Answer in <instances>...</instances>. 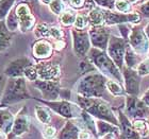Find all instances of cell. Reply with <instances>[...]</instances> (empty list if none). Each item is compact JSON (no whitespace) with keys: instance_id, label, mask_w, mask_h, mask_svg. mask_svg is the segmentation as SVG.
Listing matches in <instances>:
<instances>
[{"instance_id":"7a4b0ae2","label":"cell","mask_w":149,"mask_h":139,"mask_svg":"<svg viewBox=\"0 0 149 139\" xmlns=\"http://www.w3.org/2000/svg\"><path fill=\"white\" fill-rule=\"evenodd\" d=\"M107 77L98 72H90L76 84V91L85 98H101L106 91Z\"/></svg>"},{"instance_id":"8d00e7d4","label":"cell","mask_w":149,"mask_h":139,"mask_svg":"<svg viewBox=\"0 0 149 139\" xmlns=\"http://www.w3.org/2000/svg\"><path fill=\"white\" fill-rule=\"evenodd\" d=\"M136 71L139 72L141 77H144V75H148L149 74V57L146 59H144L139 64L136 68Z\"/></svg>"},{"instance_id":"4316f807","label":"cell","mask_w":149,"mask_h":139,"mask_svg":"<svg viewBox=\"0 0 149 139\" xmlns=\"http://www.w3.org/2000/svg\"><path fill=\"white\" fill-rule=\"evenodd\" d=\"M106 88L109 90L110 93H112L113 96H116V97H121L126 93V90H125L124 87L121 86V84L114 80H111V79L107 80Z\"/></svg>"},{"instance_id":"ab89813d","label":"cell","mask_w":149,"mask_h":139,"mask_svg":"<svg viewBox=\"0 0 149 139\" xmlns=\"http://www.w3.org/2000/svg\"><path fill=\"white\" fill-rule=\"evenodd\" d=\"M140 11L144 16L149 17V0L146 1L145 3H143V4L140 6Z\"/></svg>"},{"instance_id":"1f68e13d","label":"cell","mask_w":149,"mask_h":139,"mask_svg":"<svg viewBox=\"0 0 149 139\" xmlns=\"http://www.w3.org/2000/svg\"><path fill=\"white\" fill-rule=\"evenodd\" d=\"M88 26V19H87V14H77L76 20L74 24V28L79 29V30H85Z\"/></svg>"},{"instance_id":"f5cc1de1","label":"cell","mask_w":149,"mask_h":139,"mask_svg":"<svg viewBox=\"0 0 149 139\" xmlns=\"http://www.w3.org/2000/svg\"><path fill=\"white\" fill-rule=\"evenodd\" d=\"M63 1H64V2H67V1H68V0H63Z\"/></svg>"},{"instance_id":"3957f363","label":"cell","mask_w":149,"mask_h":139,"mask_svg":"<svg viewBox=\"0 0 149 139\" xmlns=\"http://www.w3.org/2000/svg\"><path fill=\"white\" fill-rule=\"evenodd\" d=\"M87 59H90L94 67H96L104 77H110L111 80H114L120 84L124 83L120 69L115 65V63L112 61L106 51L97 48H91L90 52L87 54Z\"/></svg>"},{"instance_id":"ee69618b","label":"cell","mask_w":149,"mask_h":139,"mask_svg":"<svg viewBox=\"0 0 149 139\" xmlns=\"http://www.w3.org/2000/svg\"><path fill=\"white\" fill-rule=\"evenodd\" d=\"M100 139H115V134L113 133H110V134H106V135H103V136L99 137Z\"/></svg>"},{"instance_id":"8992f818","label":"cell","mask_w":149,"mask_h":139,"mask_svg":"<svg viewBox=\"0 0 149 139\" xmlns=\"http://www.w3.org/2000/svg\"><path fill=\"white\" fill-rule=\"evenodd\" d=\"M127 45L128 44L124 37L115 36V35L110 36L108 48H107V53L112 59V61L115 63V65L120 69V71L124 67L125 52H126Z\"/></svg>"},{"instance_id":"60d3db41","label":"cell","mask_w":149,"mask_h":139,"mask_svg":"<svg viewBox=\"0 0 149 139\" xmlns=\"http://www.w3.org/2000/svg\"><path fill=\"white\" fill-rule=\"evenodd\" d=\"M65 46V43L62 40H56V43L53 45V49L56 50V51H60V50H62Z\"/></svg>"},{"instance_id":"e0dca14e","label":"cell","mask_w":149,"mask_h":139,"mask_svg":"<svg viewBox=\"0 0 149 139\" xmlns=\"http://www.w3.org/2000/svg\"><path fill=\"white\" fill-rule=\"evenodd\" d=\"M53 45L48 39L42 38L32 44V55L37 61H46L53 54Z\"/></svg>"},{"instance_id":"f35d334b","label":"cell","mask_w":149,"mask_h":139,"mask_svg":"<svg viewBox=\"0 0 149 139\" xmlns=\"http://www.w3.org/2000/svg\"><path fill=\"white\" fill-rule=\"evenodd\" d=\"M69 6L76 10H80L85 8V0H68Z\"/></svg>"},{"instance_id":"ba28073f","label":"cell","mask_w":149,"mask_h":139,"mask_svg":"<svg viewBox=\"0 0 149 139\" xmlns=\"http://www.w3.org/2000/svg\"><path fill=\"white\" fill-rule=\"evenodd\" d=\"M128 40H129V45L131 48L141 56L146 55L148 53L149 39L142 28L137 27V26L132 27L129 30Z\"/></svg>"},{"instance_id":"4dcf8cb0","label":"cell","mask_w":149,"mask_h":139,"mask_svg":"<svg viewBox=\"0 0 149 139\" xmlns=\"http://www.w3.org/2000/svg\"><path fill=\"white\" fill-rule=\"evenodd\" d=\"M132 125L135 130L141 134V136L143 138L145 135L148 134V132H146L148 130V127H147V122L144 119H133L132 120Z\"/></svg>"},{"instance_id":"f907efd6","label":"cell","mask_w":149,"mask_h":139,"mask_svg":"<svg viewBox=\"0 0 149 139\" xmlns=\"http://www.w3.org/2000/svg\"><path fill=\"white\" fill-rule=\"evenodd\" d=\"M143 139H149V132H148V134H147V135H145V136L143 137Z\"/></svg>"},{"instance_id":"30bf717a","label":"cell","mask_w":149,"mask_h":139,"mask_svg":"<svg viewBox=\"0 0 149 139\" xmlns=\"http://www.w3.org/2000/svg\"><path fill=\"white\" fill-rule=\"evenodd\" d=\"M14 9L19 21V30L22 33L31 31L34 28L36 21H35L34 15L32 14L30 6L27 3H18V4H15Z\"/></svg>"},{"instance_id":"681fc988","label":"cell","mask_w":149,"mask_h":139,"mask_svg":"<svg viewBox=\"0 0 149 139\" xmlns=\"http://www.w3.org/2000/svg\"><path fill=\"white\" fill-rule=\"evenodd\" d=\"M40 1L42 3H44V4H48V6H49V3L51 2L52 0H40Z\"/></svg>"},{"instance_id":"bcb514c9","label":"cell","mask_w":149,"mask_h":139,"mask_svg":"<svg viewBox=\"0 0 149 139\" xmlns=\"http://www.w3.org/2000/svg\"><path fill=\"white\" fill-rule=\"evenodd\" d=\"M144 32H145V34H146V36L148 37V39H149V22L147 24V26L145 27V29H144Z\"/></svg>"},{"instance_id":"7c38bea8","label":"cell","mask_w":149,"mask_h":139,"mask_svg":"<svg viewBox=\"0 0 149 139\" xmlns=\"http://www.w3.org/2000/svg\"><path fill=\"white\" fill-rule=\"evenodd\" d=\"M37 71V80L59 81L61 77V67L59 64L42 61L35 64Z\"/></svg>"},{"instance_id":"cb8c5ba5","label":"cell","mask_w":149,"mask_h":139,"mask_svg":"<svg viewBox=\"0 0 149 139\" xmlns=\"http://www.w3.org/2000/svg\"><path fill=\"white\" fill-rule=\"evenodd\" d=\"M142 62L141 61V55L137 54L130 45H127L126 47V52H125V59H124V65L132 69H136L139 64Z\"/></svg>"},{"instance_id":"603a6c76","label":"cell","mask_w":149,"mask_h":139,"mask_svg":"<svg viewBox=\"0 0 149 139\" xmlns=\"http://www.w3.org/2000/svg\"><path fill=\"white\" fill-rule=\"evenodd\" d=\"M13 39V32L6 28V21L0 20V52L6 50L11 46Z\"/></svg>"},{"instance_id":"7bdbcfd3","label":"cell","mask_w":149,"mask_h":139,"mask_svg":"<svg viewBox=\"0 0 149 139\" xmlns=\"http://www.w3.org/2000/svg\"><path fill=\"white\" fill-rule=\"evenodd\" d=\"M141 100H142V101H143V102L149 107V88L145 91V93L143 95V97H142V99Z\"/></svg>"},{"instance_id":"5bb4252c","label":"cell","mask_w":149,"mask_h":139,"mask_svg":"<svg viewBox=\"0 0 149 139\" xmlns=\"http://www.w3.org/2000/svg\"><path fill=\"white\" fill-rule=\"evenodd\" d=\"M148 106L136 96L126 97V114L131 119H143L148 115Z\"/></svg>"},{"instance_id":"f6af8a7d","label":"cell","mask_w":149,"mask_h":139,"mask_svg":"<svg viewBox=\"0 0 149 139\" xmlns=\"http://www.w3.org/2000/svg\"><path fill=\"white\" fill-rule=\"evenodd\" d=\"M35 0H16V2L17 3H27V4H31V3L34 2Z\"/></svg>"},{"instance_id":"5b68a950","label":"cell","mask_w":149,"mask_h":139,"mask_svg":"<svg viewBox=\"0 0 149 139\" xmlns=\"http://www.w3.org/2000/svg\"><path fill=\"white\" fill-rule=\"evenodd\" d=\"M36 100L66 119H77V118H80L82 114V108L79 105L74 104L67 100H60V101H56H56H46L42 99Z\"/></svg>"},{"instance_id":"ac0fdd59","label":"cell","mask_w":149,"mask_h":139,"mask_svg":"<svg viewBox=\"0 0 149 139\" xmlns=\"http://www.w3.org/2000/svg\"><path fill=\"white\" fill-rule=\"evenodd\" d=\"M29 127H30V118L27 113V107L24 106L22 109H19V111L14 118V124H13L11 133L19 137L24 133L28 132Z\"/></svg>"},{"instance_id":"816d5d0a","label":"cell","mask_w":149,"mask_h":139,"mask_svg":"<svg viewBox=\"0 0 149 139\" xmlns=\"http://www.w3.org/2000/svg\"><path fill=\"white\" fill-rule=\"evenodd\" d=\"M146 122H147V127H148V130H149V118H148V119H147Z\"/></svg>"},{"instance_id":"9c48e42d","label":"cell","mask_w":149,"mask_h":139,"mask_svg":"<svg viewBox=\"0 0 149 139\" xmlns=\"http://www.w3.org/2000/svg\"><path fill=\"white\" fill-rule=\"evenodd\" d=\"M72 49L78 57H86L91 50V40L88 31L72 28Z\"/></svg>"},{"instance_id":"e575fe53","label":"cell","mask_w":149,"mask_h":139,"mask_svg":"<svg viewBox=\"0 0 149 139\" xmlns=\"http://www.w3.org/2000/svg\"><path fill=\"white\" fill-rule=\"evenodd\" d=\"M24 77L27 80L32 81V82H34V81L37 80V71L36 68H35V64H32V65L28 66L26 68L25 72H24Z\"/></svg>"},{"instance_id":"c3c4849f","label":"cell","mask_w":149,"mask_h":139,"mask_svg":"<svg viewBox=\"0 0 149 139\" xmlns=\"http://www.w3.org/2000/svg\"><path fill=\"white\" fill-rule=\"evenodd\" d=\"M128 2H130L131 4H136V3L141 2V0H127Z\"/></svg>"},{"instance_id":"b9f144b4","label":"cell","mask_w":149,"mask_h":139,"mask_svg":"<svg viewBox=\"0 0 149 139\" xmlns=\"http://www.w3.org/2000/svg\"><path fill=\"white\" fill-rule=\"evenodd\" d=\"M79 139H91V134L87 131H80Z\"/></svg>"},{"instance_id":"44dd1931","label":"cell","mask_w":149,"mask_h":139,"mask_svg":"<svg viewBox=\"0 0 149 139\" xmlns=\"http://www.w3.org/2000/svg\"><path fill=\"white\" fill-rule=\"evenodd\" d=\"M79 134H80V129L77 124H74L72 119L65 123L62 131L60 132L58 139H79Z\"/></svg>"},{"instance_id":"2e32d148","label":"cell","mask_w":149,"mask_h":139,"mask_svg":"<svg viewBox=\"0 0 149 139\" xmlns=\"http://www.w3.org/2000/svg\"><path fill=\"white\" fill-rule=\"evenodd\" d=\"M34 63L27 56H22L18 59L11 61L4 69V74L8 77H24V72L28 66Z\"/></svg>"},{"instance_id":"ffe728a7","label":"cell","mask_w":149,"mask_h":139,"mask_svg":"<svg viewBox=\"0 0 149 139\" xmlns=\"http://www.w3.org/2000/svg\"><path fill=\"white\" fill-rule=\"evenodd\" d=\"M14 116L6 108V106L0 105V131L6 135H9L12 132V127L14 124Z\"/></svg>"},{"instance_id":"277c9868","label":"cell","mask_w":149,"mask_h":139,"mask_svg":"<svg viewBox=\"0 0 149 139\" xmlns=\"http://www.w3.org/2000/svg\"><path fill=\"white\" fill-rule=\"evenodd\" d=\"M27 99H31V95L27 88L26 77H8L0 105L8 106Z\"/></svg>"},{"instance_id":"484cf974","label":"cell","mask_w":149,"mask_h":139,"mask_svg":"<svg viewBox=\"0 0 149 139\" xmlns=\"http://www.w3.org/2000/svg\"><path fill=\"white\" fill-rule=\"evenodd\" d=\"M76 17H77V13L74 10L65 9L61 13V15H59V21L64 27H70V26H74Z\"/></svg>"},{"instance_id":"74e56055","label":"cell","mask_w":149,"mask_h":139,"mask_svg":"<svg viewBox=\"0 0 149 139\" xmlns=\"http://www.w3.org/2000/svg\"><path fill=\"white\" fill-rule=\"evenodd\" d=\"M44 138L45 139H53L56 135V127H51V125H48V127H45L44 130Z\"/></svg>"},{"instance_id":"d6986e66","label":"cell","mask_w":149,"mask_h":139,"mask_svg":"<svg viewBox=\"0 0 149 139\" xmlns=\"http://www.w3.org/2000/svg\"><path fill=\"white\" fill-rule=\"evenodd\" d=\"M118 121H119V129L123 139H143L141 134L133 127L129 118L120 109L118 111Z\"/></svg>"},{"instance_id":"7dc6e473","label":"cell","mask_w":149,"mask_h":139,"mask_svg":"<svg viewBox=\"0 0 149 139\" xmlns=\"http://www.w3.org/2000/svg\"><path fill=\"white\" fill-rule=\"evenodd\" d=\"M6 139H20L18 136H15V135H13L12 133H10L9 135H8V138Z\"/></svg>"},{"instance_id":"d6a6232c","label":"cell","mask_w":149,"mask_h":139,"mask_svg":"<svg viewBox=\"0 0 149 139\" xmlns=\"http://www.w3.org/2000/svg\"><path fill=\"white\" fill-rule=\"evenodd\" d=\"M49 9L53 14L61 15V13L65 10L64 1H63V0H52V1L49 3Z\"/></svg>"},{"instance_id":"52a82bcc","label":"cell","mask_w":149,"mask_h":139,"mask_svg":"<svg viewBox=\"0 0 149 139\" xmlns=\"http://www.w3.org/2000/svg\"><path fill=\"white\" fill-rule=\"evenodd\" d=\"M103 16H104V26H120L126 24H139L141 20V16L139 13H118L113 12L110 10L103 9Z\"/></svg>"},{"instance_id":"9a60e30c","label":"cell","mask_w":149,"mask_h":139,"mask_svg":"<svg viewBox=\"0 0 149 139\" xmlns=\"http://www.w3.org/2000/svg\"><path fill=\"white\" fill-rule=\"evenodd\" d=\"M33 85L40 90L43 95L44 100L46 101H56L61 96V87L59 81H43L36 80Z\"/></svg>"},{"instance_id":"d4e9b609","label":"cell","mask_w":149,"mask_h":139,"mask_svg":"<svg viewBox=\"0 0 149 139\" xmlns=\"http://www.w3.org/2000/svg\"><path fill=\"white\" fill-rule=\"evenodd\" d=\"M96 130H97V137H101L106 134L113 133L115 135H118L120 133L119 127H116L114 124L109 123L107 121L103 120H97L96 121Z\"/></svg>"},{"instance_id":"d590c367","label":"cell","mask_w":149,"mask_h":139,"mask_svg":"<svg viewBox=\"0 0 149 139\" xmlns=\"http://www.w3.org/2000/svg\"><path fill=\"white\" fill-rule=\"evenodd\" d=\"M93 1L97 6H99L101 9L110 10V11L115 9V1L116 0H93Z\"/></svg>"},{"instance_id":"83f0119b","label":"cell","mask_w":149,"mask_h":139,"mask_svg":"<svg viewBox=\"0 0 149 139\" xmlns=\"http://www.w3.org/2000/svg\"><path fill=\"white\" fill-rule=\"evenodd\" d=\"M35 115H36L38 121L44 124H48L51 121V113H50L49 108L46 106L37 105L35 107Z\"/></svg>"},{"instance_id":"8fae6325","label":"cell","mask_w":149,"mask_h":139,"mask_svg":"<svg viewBox=\"0 0 149 139\" xmlns=\"http://www.w3.org/2000/svg\"><path fill=\"white\" fill-rule=\"evenodd\" d=\"M91 45L93 48H97L99 50L106 51L108 48V44L110 39V29L107 26H97L91 27L88 30Z\"/></svg>"},{"instance_id":"f546056e","label":"cell","mask_w":149,"mask_h":139,"mask_svg":"<svg viewBox=\"0 0 149 139\" xmlns=\"http://www.w3.org/2000/svg\"><path fill=\"white\" fill-rule=\"evenodd\" d=\"M16 0H0V20H4L10 11L15 6Z\"/></svg>"},{"instance_id":"db71d44e","label":"cell","mask_w":149,"mask_h":139,"mask_svg":"<svg viewBox=\"0 0 149 139\" xmlns=\"http://www.w3.org/2000/svg\"><path fill=\"white\" fill-rule=\"evenodd\" d=\"M147 55H148V57H149V49H148V53H147Z\"/></svg>"},{"instance_id":"4fadbf2b","label":"cell","mask_w":149,"mask_h":139,"mask_svg":"<svg viewBox=\"0 0 149 139\" xmlns=\"http://www.w3.org/2000/svg\"><path fill=\"white\" fill-rule=\"evenodd\" d=\"M123 79L125 83V90L130 96H136L140 93L141 85V75L136 71V69L129 68L127 66L123 67L121 69Z\"/></svg>"},{"instance_id":"7402d4cb","label":"cell","mask_w":149,"mask_h":139,"mask_svg":"<svg viewBox=\"0 0 149 139\" xmlns=\"http://www.w3.org/2000/svg\"><path fill=\"white\" fill-rule=\"evenodd\" d=\"M87 19L88 25L91 27H97V26H104V16H103V9L99 6H94L87 13Z\"/></svg>"},{"instance_id":"836d02e7","label":"cell","mask_w":149,"mask_h":139,"mask_svg":"<svg viewBox=\"0 0 149 139\" xmlns=\"http://www.w3.org/2000/svg\"><path fill=\"white\" fill-rule=\"evenodd\" d=\"M132 4L127 0H116L115 1V10L119 13H130Z\"/></svg>"},{"instance_id":"6da1fadb","label":"cell","mask_w":149,"mask_h":139,"mask_svg":"<svg viewBox=\"0 0 149 139\" xmlns=\"http://www.w3.org/2000/svg\"><path fill=\"white\" fill-rule=\"evenodd\" d=\"M77 102L78 105L92 117L119 127L118 118L115 116L111 106L101 98H85L77 95Z\"/></svg>"},{"instance_id":"f1b7e54d","label":"cell","mask_w":149,"mask_h":139,"mask_svg":"<svg viewBox=\"0 0 149 139\" xmlns=\"http://www.w3.org/2000/svg\"><path fill=\"white\" fill-rule=\"evenodd\" d=\"M4 21H6V28L9 29V31L14 32V31H16L17 29H19V21H18V18H17V15H16L15 9H14V8L10 11V13L8 14L6 19H4Z\"/></svg>"}]
</instances>
